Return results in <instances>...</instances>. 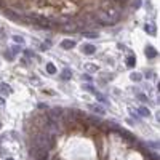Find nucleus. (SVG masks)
Wrapping results in <instances>:
<instances>
[{
  "label": "nucleus",
  "mask_w": 160,
  "mask_h": 160,
  "mask_svg": "<svg viewBox=\"0 0 160 160\" xmlns=\"http://www.w3.org/2000/svg\"><path fill=\"white\" fill-rule=\"evenodd\" d=\"M144 29H146L151 35H154V34H155V29H154V26H151V24H146V26H144Z\"/></svg>",
  "instance_id": "11"
},
{
  "label": "nucleus",
  "mask_w": 160,
  "mask_h": 160,
  "mask_svg": "<svg viewBox=\"0 0 160 160\" xmlns=\"http://www.w3.org/2000/svg\"><path fill=\"white\" fill-rule=\"evenodd\" d=\"M144 50H146V56H147V58H155V56H157V51H155L152 47H146Z\"/></svg>",
  "instance_id": "6"
},
{
  "label": "nucleus",
  "mask_w": 160,
  "mask_h": 160,
  "mask_svg": "<svg viewBox=\"0 0 160 160\" xmlns=\"http://www.w3.org/2000/svg\"><path fill=\"white\" fill-rule=\"evenodd\" d=\"M47 72H48V74H56V67H54V64L48 63V64H47Z\"/></svg>",
  "instance_id": "8"
},
{
  "label": "nucleus",
  "mask_w": 160,
  "mask_h": 160,
  "mask_svg": "<svg viewBox=\"0 0 160 160\" xmlns=\"http://www.w3.org/2000/svg\"><path fill=\"white\" fill-rule=\"evenodd\" d=\"M82 51H83L85 54H94L96 47H94V45H91V43H87V45H83V47H82Z\"/></svg>",
  "instance_id": "3"
},
{
  "label": "nucleus",
  "mask_w": 160,
  "mask_h": 160,
  "mask_svg": "<svg viewBox=\"0 0 160 160\" xmlns=\"http://www.w3.org/2000/svg\"><path fill=\"white\" fill-rule=\"evenodd\" d=\"M120 3L115 2V0H107L101 5V10H99L94 16L98 18V21L101 24H107V26H112L115 24L118 19H120Z\"/></svg>",
  "instance_id": "1"
},
{
  "label": "nucleus",
  "mask_w": 160,
  "mask_h": 160,
  "mask_svg": "<svg viewBox=\"0 0 160 160\" xmlns=\"http://www.w3.org/2000/svg\"><path fill=\"white\" fill-rule=\"evenodd\" d=\"M24 54H26V56H29V58H32V56H34V53H32V51H29V50H26V51H24Z\"/></svg>",
  "instance_id": "17"
},
{
  "label": "nucleus",
  "mask_w": 160,
  "mask_h": 160,
  "mask_svg": "<svg viewBox=\"0 0 160 160\" xmlns=\"http://www.w3.org/2000/svg\"><path fill=\"white\" fill-rule=\"evenodd\" d=\"M82 35H85L87 38H96L98 37V34L93 31H82Z\"/></svg>",
  "instance_id": "7"
},
{
  "label": "nucleus",
  "mask_w": 160,
  "mask_h": 160,
  "mask_svg": "<svg viewBox=\"0 0 160 160\" xmlns=\"http://www.w3.org/2000/svg\"><path fill=\"white\" fill-rule=\"evenodd\" d=\"M138 98L141 99V101H147V96L146 94H138Z\"/></svg>",
  "instance_id": "16"
},
{
  "label": "nucleus",
  "mask_w": 160,
  "mask_h": 160,
  "mask_svg": "<svg viewBox=\"0 0 160 160\" xmlns=\"http://www.w3.org/2000/svg\"><path fill=\"white\" fill-rule=\"evenodd\" d=\"M19 51H21V50H19V47H14L13 48V53H19Z\"/></svg>",
  "instance_id": "20"
},
{
  "label": "nucleus",
  "mask_w": 160,
  "mask_h": 160,
  "mask_svg": "<svg viewBox=\"0 0 160 160\" xmlns=\"http://www.w3.org/2000/svg\"><path fill=\"white\" fill-rule=\"evenodd\" d=\"M139 7H141V0H133V8L138 10Z\"/></svg>",
  "instance_id": "14"
},
{
  "label": "nucleus",
  "mask_w": 160,
  "mask_h": 160,
  "mask_svg": "<svg viewBox=\"0 0 160 160\" xmlns=\"http://www.w3.org/2000/svg\"><path fill=\"white\" fill-rule=\"evenodd\" d=\"M38 160H45V158H38Z\"/></svg>",
  "instance_id": "23"
},
{
  "label": "nucleus",
  "mask_w": 160,
  "mask_h": 160,
  "mask_svg": "<svg viewBox=\"0 0 160 160\" xmlns=\"http://www.w3.org/2000/svg\"><path fill=\"white\" fill-rule=\"evenodd\" d=\"M47 154H48V149H45V147H42V146H34V144H32L31 149H29V155H31V158H34V160L45 158Z\"/></svg>",
  "instance_id": "2"
},
{
  "label": "nucleus",
  "mask_w": 160,
  "mask_h": 160,
  "mask_svg": "<svg viewBox=\"0 0 160 160\" xmlns=\"http://www.w3.org/2000/svg\"><path fill=\"white\" fill-rule=\"evenodd\" d=\"M63 78L66 80V78H71V71L69 69H64L63 71Z\"/></svg>",
  "instance_id": "13"
},
{
  "label": "nucleus",
  "mask_w": 160,
  "mask_h": 160,
  "mask_svg": "<svg viewBox=\"0 0 160 160\" xmlns=\"http://www.w3.org/2000/svg\"><path fill=\"white\" fill-rule=\"evenodd\" d=\"M90 109L93 111V112H96V114H99V115H103L106 111L101 107V106H98V104H90Z\"/></svg>",
  "instance_id": "5"
},
{
  "label": "nucleus",
  "mask_w": 160,
  "mask_h": 160,
  "mask_svg": "<svg viewBox=\"0 0 160 160\" xmlns=\"http://www.w3.org/2000/svg\"><path fill=\"white\" fill-rule=\"evenodd\" d=\"M74 47H75L74 40H63V42H61V48H64V50H71Z\"/></svg>",
  "instance_id": "4"
},
{
  "label": "nucleus",
  "mask_w": 160,
  "mask_h": 160,
  "mask_svg": "<svg viewBox=\"0 0 160 160\" xmlns=\"http://www.w3.org/2000/svg\"><path fill=\"white\" fill-rule=\"evenodd\" d=\"M5 58H7V59H13V56H11L10 51H5Z\"/></svg>",
  "instance_id": "18"
},
{
  "label": "nucleus",
  "mask_w": 160,
  "mask_h": 160,
  "mask_svg": "<svg viewBox=\"0 0 160 160\" xmlns=\"http://www.w3.org/2000/svg\"><path fill=\"white\" fill-rule=\"evenodd\" d=\"M134 64H136L134 56H130V58H128V61H127V66H128V67H134Z\"/></svg>",
  "instance_id": "9"
},
{
  "label": "nucleus",
  "mask_w": 160,
  "mask_h": 160,
  "mask_svg": "<svg viewBox=\"0 0 160 160\" xmlns=\"http://www.w3.org/2000/svg\"><path fill=\"white\" fill-rule=\"evenodd\" d=\"M13 40H14V42H18V43H23V38H21V37H18V35H14Z\"/></svg>",
  "instance_id": "15"
},
{
  "label": "nucleus",
  "mask_w": 160,
  "mask_h": 160,
  "mask_svg": "<svg viewBox=\"0 0 160 160\" xmlns=\"http://www.w3.org/2000/svg\"><path fill=\"white\" fill-rule=\"evenodd\" d=\"M141 78H143L141 74H131V80H134V82H139Z\"/></svg>",
  "instance_id": "12"
},
{
  "label": "nucleus",
  "mask_w": 160,
  "mask_h": 160,
  "mask_svg": "<svg viewBox=\"0 0 160 160\" xmlns=\"http://www.w3.org/2000/svg\"><path fill=\"white\" fill-rule=\"evenodd\" d=\"M85 90H88V91H94V88H93L91 85H85Z\"/></svg>",
  "instance_id": "19"
},
{
  "label": "nucleus",
  "mask_w": 160,
  "mask_h": 160,
  "mask_svg": "<svg viewBox=\"0 0 160 160\" xmlns=\"http://www.w3.org/2000/svg\"><path fill=\"white\" fill-rule=\"evenodd\" d=\"M3 103H5V99H3L2 96H0V104H3Z\"/></svg>",
  "instance_id": "21"
},
{
  "label": "nucleus",
  "mask_w": 160,
  "mask_h": 160,
  "mask_svg": "<svg viewBox=\"0 0 160 160\" xmlns=\"http://www.w3.org/2000/svg\"><path fill=\"white\" fill-rule=\"evenodd\" d=\"M138 112H139V114H141V115H144V117H147V115L151 114L147 107H139V109H138Z\"/></svg>",
  "instance_id": "10"
},
{
  "label": "nucleus",
  "mask_w": 160,
  "mask_h": 160,
  "mask_svg": "<svg viewBox=\"0 0 160 160\" xmlns=\"http://www.w3.org/2000/svg\"><path fill=\"white\" fill-rule=\"evenodd\" d=\"M115 2H118V3H123V2H127V0H115Z\"/></svg>",
  "instance_id": "22"
},
{
  "label": "nucleus",
  "mask_w": 160,
  "mask_h": 160,
  "mask_svg": "<svg viewBox=\"0 0 160 160\" xmlns=\"http://www.w3.org/2000/svg\"><path fill=\"white\" fill-rule=\"evenodd\" d=\"M7 160H13V158H7Z\"/></svg>",
  "instance_id": "24"
}]
</instances>
